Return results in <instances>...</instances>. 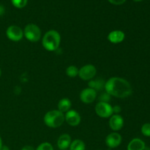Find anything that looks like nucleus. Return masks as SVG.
<instances>
[{
    "instance_id": "nucleus-1",
    "label": "nucleus",
    "mask_w": 150,
    "mask_h": 150,
    "mask_svg": "<svg viewBox=\"0 0 150 150\" xmlns=\"http://www.w3.org/2000/svg\"><path fill=\"white\" fill-rule=\"evenodd\" d=\"M105 92L117 98H125L132 94L133 89L130 83L120 77H111L105 82Z\"/></svg>"
},
{
    "instance_id": "nucleus-2",
    "label": "nucleus",
    "mask_w": 150,
    "mask_h": 150,
    "mask_svg": "<svg viewBox=\"0 0 150 150\" xmlns=\"http://www.w3.org/2000/svg\"><path fill=\"white\" fill-rule=\"evenodd\" d=\"M61 43V35L54 29L45 32L42 38V45L48 51H55Z\"/></svg>"
},
{
    "instance_id": "nucleus-3",
    "label": "nucleus",
    "mask_w": 150,
    "mask_h": 150,
    "mask_svg": "<svg viewBox=\"0 0 150 150\" xmlns=\"http://www.w3.org/2000/svg\"><path fill=\"white\" fill-rule=\"evenodd\" d=\"M43 122L45 125L51 128H57L62 125L64 122V114L59 110L49 111L45 114Z\"/></svg>"
},
{
    "instance_id": "nucleus-4",
    "label": "nucleus",
    "mask_w": 150,
    "mask_h": 150,
    "mask_svg": "<svg viewBox=\"0 0 150 150\" xmlns=\"http://www.w3.org/2000/svg\"><path fill=\"white\" fill-rule=\"evenodd\" d=\"M41 35L42 34L40 27L34 23H29L23 29V36L30 42H38L40 40Z\"/></svg>"
},
{
    "instance_id": "nucleus-5",
    "label": "nucleus",
    "mask_w": 150,
    "mask_h": 150,
    "mask_svg": "<svg viewBox=\"0 0 150 150\" xmlns=\"http://www.w3.org/2000/svg\"><path fill=\"white\" fill-rule=\"evenodd\" d=\"M95 113L100 118H110L114 114L113 106L109 103L98 102L95 108Z\"/></svg>"
},
{
    "instance_id": "nucleus-6",
    "label": "nucleus",
    "mask_w": 150,
    "mask_h": 150,
    "mask_svg": "<svg viewBox=\"0 0 150 150\" xmlns=\"http://www.w3.org/2000/svg\"><path fill=\"white\" fill-rule=\"evenodd\" d=\"M97 69L93 64H88L79 69V77L83 81H90L96 76Z\"/></svg>"
},
{
    "instance_id": "nucleus-7",
    "label": "nucleus",
    "mask_w": 150,
    "mask_h": 150,
    "mask_svg": "<svg viewBox=\"0 0 150 150\" xmlns=\"http://www.w3.org/2000/svg\"><path fill=\"white\" fill-rule=\"evenodd\" d=\"M6 35L10 40L13 42H18L21 40L23 37V30L18 26L12 25L7 27Z\"/></svg>"
},
{
    "instance_id": "nucleus-8",
    "label": "nucleus",
    "mask_w": 150,
    "mask_h": 150,
    "mask_svg": "<svg viewBox=\"0 0 150 150\" xmlns=\"http://www.w3.org/2000/svg\"><path fill=\"white\" fill-rule=\"evenodd\" d=\"M97 97H98L97 91L89 87L83 89L79 95L81 101L85 104L92 103L96 100Z\"/></svg>"
},
{
    "instance_id": "nucleus-9",
    "label": "nucleus",
    "mask_w": 150,
    "mask_h": 150,
    "mask_svg": "<svg viewBox=\"0 0 150 150\" xmlns=\"http://www.w3.org/2000/svg\"><path fill=\"white\" fill-rule=\"evenodd\" d=\"M64 121L72 127L78 126L81 123V117L79 113L76 110H71L65 113L64 115Z\"/></svg>"
},
{
    "instance_id": "nucleus-10",
    "label": "nucleus",
    "mask_w": 150,
    "mask_h": 150,
    "mask_svg": "<svg viewBox=\"0 0 150 150\" xmlns=\"http://www.w3.org/2000/svg\"><path fill=\"white\" fill-rule=\"evenodd\" d=\"M122 142V137L117 132H112L105 138V144L111 149L117 148L121 144Z\"/></svg>"
},
{
    "instance_id": "nucleus-11",
    "label": "nucleus",
    "mask_w": 150,
    "mask_h": 150,
    "mask_svg": "<svg viewBox=\"0 0 150 150\" xmlns=\"http://www.w3.org/2000/svg\"><path fill=\"white\" fill-rule=\"evenodd\" d=\"M124 126V119L120 114H113L109 119V127L114 132L121 130Z\"/></svg>"
},
{
    "instance_id": "nucleus-12",
    "label": "nucleus",
    "mask_w": 150,
    "mask_h": 150,
    "mask_svg": "<svg viewBox=\"0 0 150 150\" xmlns=\"http://www.w3.org/2000/svg\"><path fill=\"white\" fill-rule=\"evenodd\" d=\"M125 38V34L121 30L111 31L107 36V39L113 44H118L123 42Z\"/></svg>"
},
{
    "instance_id": "nucleus-13",
    "label": "nucleus",
    "mask_w": 150,
    "mask_h": 150,
    "mask_svg": "<svg viewBox=\"0 0 150 150\" xmlns=\"http://www.w3.org/2000/svg\"><path fill=\"white\" fill-rule=\"evenodd\" d=\"M71 142V137L70 135L64 133L59 137L57 140V146L60 150H66L70 147Z\"/></svg>"
},
{
    "instance_id": "nucleus-14",
    "label": "nucleus",
    "mask_w": 150,
    "mask_h": 150,
    "mask_svg": "<svg viewBox=\"0 0 150 150\" xmlns=\"http://www.w3.org/2000/svg\"><path fill=\"white\" fill-rule=\"evenodd\" d=\"M146 148L144 141L139 138L133 139L129 142L127 150H144Z\"/></svg>"
},
{
    "instance_id": "nucleus-15",
    "label": "nucleus",
    "mask_w": 150,
    "mask_h": 150,
    "mask_svg": "<svg viewBox=\"0 0 150 150\" xmlns=\"http://www.w3.org/2000/svg\"><path fill=\"white\" fill-rule=\"evenodd\" d=\"M72 103L70 100L67 98H64L60 100L58 103V110L62 113H66L70 111L71 108Z\"/></svg>"
},
{
    "instance_id": "nucleus-16",
    "label": "nucleus",
    "mask_w": 150,
    "mask_h": 150,
    "mask_svg": "<svg viewBox=\"0 0 150 150\" xmlns=\"http://www.w3.org/2000/svg\"><path fill=\"white\" fill-rule=\"evenodd\" d=\"M88 86L89 88L95 89V90H101V89H104V86H105V82L103 80L100 79H95V80H90L89 81L88 83Z\"/></svg>"
},
{
    "instance_id": "nucleus-17",
    "label": "nucleus",
    "mask_w": 150,
    "mask_h": 150,
    "mask_svg": "<svg viewBox=\"0 0 150 150\" xmlns=\"http://www.w3.org/2000/svg\"><path fill=\"white\" fill-rule=\"evenodd\" d=\"M70 150H85L86 145L81 139H76L73 141L70 145Z\"/></svg>"
},
{
    "instance_id": "nucleus-18",
    "label": "nucleus",
    "mask_w": 150,
    "mask_h": 150,
    "mask_svg": "<svg viewBox=\"0 0 150 150\" xmlns=\"http://www.w3.org/2000/svg\"><path fill=\"white\" fill-rule=\"evenodd\" d=\"M66 75L70 78H76L79 76V69L75 65H70L66 68Z\"/></svg>"
},
{
    "instance_id": "nucleus-19",
    "label": "nucleus",
    "mask_w": 150,
    "mask_h": 150,
    "mask_svg": "<svg viewBox=\"0 0 150 150\" xmlns=\"http://www.w3.org/2000/svg\"><path fill=\"white\" fill-rule=\"evenodd\" d=\"M11 2L15 7L18 9L23 8L27 4L28 0H11Z\"/></svg>"
},
{
    "instance_id": "nucleus-20",
    "label": "nucleus",
    "mask_w": 150,
    "mask_h": 150,
    "mask_svg": "<svg viewBox=\"0 0 150 150\" xmlns=\"http://www.w3.org/2000/svg\"><path fill=\"white\" fill-rule=\"evenodd\" d=\"M142 133L144 136L150 137V123H145L142 125L141 129Z\"/></svg>"
},
{
    "instance_id": "nucleus-21",
    "label": "nucleus",
    "mask_w": 150,
    "mask_h": 150,
    "mask_svg": "<svg viewBox=\"0 0 150 150\" xmlns=\"http://www.w3.org/2000/svg\"><path fill=\"white\" fill-rule=\"evenodd\" d=\"M35 150H54V147L51 144L48 142H43L40 144Z\"/></svg>"
},
{
    "instance_id": "nucleus-22",
    "label": "nucleus",
    "mask_w": 150,
    "mask_h": 150,
    "mask_svg": "<svg viewBox=\"0 0 150 150\" xmlns=\"http://www.w3.org/2000/svg\"><path fill=\"white\" fill-rule=\"evenodd\" d=\"M100 101L99 102H105V103H108V101L111 100V95H108L107 92L105 93H103L102 95L100 96L99 98Z\"/></svg>"
},
{
    "instance_id": "nucleus-23",
    "label": "nucleus",
    "mask_w": 150,
    "mask_h": 150,
    "mask_svg": "<svg viewBox=\"0 0 150 150\" xmlns=\"http://www.w3.org/2000/svg\"><path fill=\"white\" fill-rule=\"evenodd\" d=\"M111 4L114 5H121L126 1V0H108Z\"/></svg>"
},
{
    "instance_id": "nucleus-24",
    "label": "nucleus",
    "mask_w": 150,
    "mask_h": 150,
    "mask_svg": "<svg viewBox=\"0 0 150 150\" xmlns=\"http://www.w3.org/2000/svg\"><path fill=\"white\" fill-rule=\"evenodd\" d=\"M121 111L122 108L120 105H115V106L113 107V113H114V114H119Z\"/></svg>"
},
{
    "instance_id": "nucleus-25",
    "label": "nucleus",
    "mask_w": 150,
    "mask_h": 150,
    "mask_svg": "<svg viewBox=\"0 0 150 150\" xmlns=\"http://www.w3.org/2000/svg\"><path fill=\"white\" fill-rule=\"evenodd\" d=\"M21 150H35V149L33 146H29V145H26V146H24L22 148Z\"/></svg>"
},
{
    "instance_id": "nucleus-26",
    "label": "nucleus",
    "mask_w": 150,
    "mask_h": 150,
    "mask_svg": "<svg viewBox=\"0 0 150 150\" xmlns=\"http://www.w3.org/2000/svg\"><path fill=\"white\" fill-rule=\"evenodd\" d=\"M4 13H5V8H4V6L0 4V16H3Z\"/></svg>"
},
{
    "instance_id": "nucleus-27",
    "label": "nucleus",
    "mask_w": 150,
    "mask_h": 150,
    "mask_svg": "<svg viewBox=\"0 0 150 150\" xmlns=\"http://www.w3.org/2000/svg\"><path fill=\"white\" fill-rule=\"evenodd\" d=\"M0 150H10V148H9L7 146H6V145H2V146H1V149Z\"/></svg>"
},
{
    "instance_id": "nucleus-28",
    "label": "nucleus",
    "mask_w": 150,
    "mask_h": 150,
    "mask_svg": "<svg viewBox=\"0 0 150 150\" xmlns=\"http://www.w3.org/2000/svg\"><path fill=\"white\" fill-rule=\"evenodd\" d=\"M2 140H1V136H0V149H1V146H2Z\"/></svg>"
},
{
    "instance_id": "nucleus-29",
    "label": "nucleus",
    "mask_w": 150,
    "mask_h": 150,
    "mask_svg": "<svg viewBox=\"0 0 150 150\" xmlns=\"http://www.w3.org/2000/svg\"><path fill=\"white\" fill-rule=\"evenodd\" d=\"M133 1H136V2H140V1H142V0H133Z\"/></svg>"
},
{
    "instance_id": "nucleus-30",
    "label": "nucleus",
    "mask_w": 150,
    "mask_h": 150,
    "mask_svg": "<svg viewBox=\"0 0 150 150\" xmlns=\"http://www.w3.org/2000/svg\"><path fill=\"white\" fill-rule=\"evenodd\" d=\"M1 68H0V77H1Z\"/></svg>"
}]
</instances>
